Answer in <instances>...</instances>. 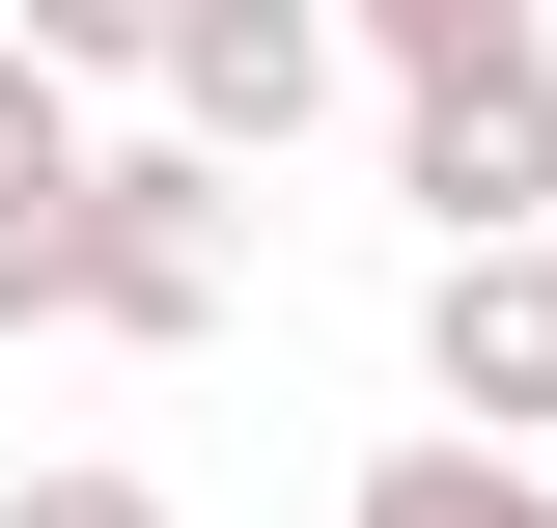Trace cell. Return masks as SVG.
I'll return each instance as SVG.
<instances>
[{
	"mask_svg": "<svg viewBox=\"0 0 557 528\" xmlns=\"http://www.w3.org/2000/svg\"><path fill=\"white\" fill-rule=\"evenodd\" d=\"M391 196H418V251L557 223V28H502V56H418V84H391Z\"/></svg>",
	"mask_w": 557,
	"mask_h": 528,
	"instance_id": "2",
	"label": "cell"
},
{
	"mask_svg": "<svg viewBox=\"0 0 557 528\" xmlns=\"http://www.w3.org/2000/svg\"><path fill=\"white\" fill-rule=\"evenodd\" d=\"M0 28H57L84 84H168V0H0Z\"/></svg>",
	"mask_w": 557,
	"mask_h": 528,
	"instance_id": "7",
	"label": "cell"
},
{
	"mask_svg": "<svg viewBox=\"0 0 557 528\" xmlns=\"http://www.w3.org/2000/svg\"><path fill=\"white\" fill-rule=\"evenodd\" d=\"M502 28H530V0H362V56H391V84H418V56H502Z\"/></svg>",
	"mask_w": 557,
	"mask_h": 528,
	"instance_id": "8",
	"label": "cell"
},
{
	"mask_svg": "<svg viewBox=\"0 0 557 528\" xmlns=\"http://www.w3.org/2000/svg\"><path fill=\"white\" fill-rule=\"evenodd\" d=\"M223 278H251V167H223L196 112L112 139V167H84V334H139V362H168V334H223Z\"/></svg>",
	"mask_w": 557,
	"mask_h": 528,
	"instance_id": "1",
	"label": "cell"
},
{
	"mask_svg": "<svg viewBox=\"0 0 557 528\" xmlns=\"http://www.w3.org/2000/svg\"><path fill=\"white\" fill-rule=\"evenodd\" d=\"M418 417H502V445H557V223L418 251Z\"/></svg>",
	"mask_w": 557,
	"mask_h": 528,
	"instance_id": "3",
	"label": "cell"
},
{
	"mask_svg": "<svg viewBox=\"0 0 557 528\" xmlns=\"http://www.w3.org/2000/svg\"><path fill=\"white\" fill-rule=\"evenodd\" d=\"M335 528H557V445H502V417H418V445H362Z\"/></svg>",
	"mask_w": 557,
	"mask_h": 528,
	"instance_id": "6",
	"label": "cell"
},
{
	"mask_svg": "<svg viewBox=\"0 0 557 528\" xmlns=\"http://www.w3.org/2000/svg\"><path fill=\"white\" fill-rule=\"evenodd\" d=\"M335 84H362V0H168V112H196L223 167H278Z\"/></svg>",
	"mask_w": 557,
	"mask_h": 528,
	"instance_id": "4",
	"label": "cell"
},
{
	"mask_svg": "<svg viewBox=\"0 0 557 528\" xmlns=\"http://www.w3.org/2000/svg\"><path fill=\"white\" fill-rule=\"evenodd\" d=\"M84 56L57 28H0V334H84Z\"/></svg>",
	"mask_w": 557,
	"mask_h": 528,
	"instance_id": "5",
	"label": "cell"
},
{
	"mask_svg": "<svg viewBox=\"0 0 557 528\" xmlns=\"http://www.w3.org/2000/svg\"><path fill=\"white\" fill-rule=\"evenodd\" d=\"M0 528H168L139 473H0Z\"/></svg>",
	"mask_w": 557,
	"mask_h": 528,
	"instance_id": "9",
	"label": "cell"
}]
</instances>
